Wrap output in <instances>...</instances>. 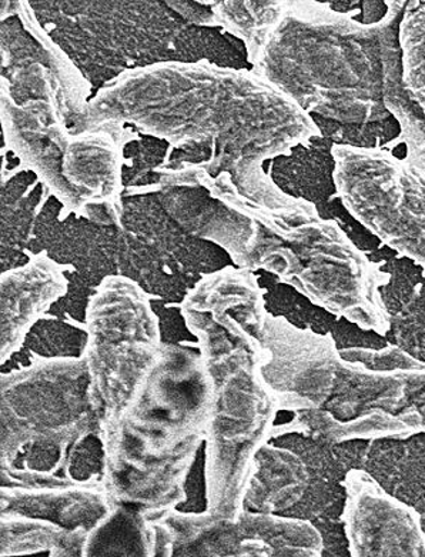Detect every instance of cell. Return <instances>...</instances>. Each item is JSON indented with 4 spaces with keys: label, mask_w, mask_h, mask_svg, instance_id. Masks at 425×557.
Instances as JSON below:
<instances>
[{
    "label": "cell",
    "mask_w": 425,
    "mask_h": 557,
    "mask_svg": "<svg viewBox=\"0 0 425 557\" xmlns=\"http://www.w3.org/2000/svg\"><path fill=\"white\" fill-rule=\"evenodd\" d=\"M324 138L335 140V144L358 146V148H377L388 141L399 138L400 122L390 111L373 119L367 123H340L330 117L312 113Z\"/></svg>",
    "instance_id": "obj_1"
},
{
    "label": "cell",
    "mask_w": 425,
    "mask_h": 557,
    "mask_svg": "<svg viewBox=\"0 0 425 557\" xmlns=\"http://www.w3.org/2000/svg\"><path fill=\"white\" fill-rule=\"evenodd\" d=\"M317 212L324 221H337L359 249L373 250L382 245V240L347 210L340 198L332 199L330 202L317 207Z\"/></svg>",
    "instance_id": "obj_2"
},
{
    "label": "cell",
    "mask_w": 425,
    "mask_h": 557,
    "mask_svg": "<svg viewBox=\"0 0 425 557\" xmlns=\"http://www.w3.org/2000/svg\"><path fill=\"white\" fill-rule=\"evenodd\" d=\"M328 8L342 15H349L351 21L358 22L360 25H377L382 24L387 17L388 8L387 2H332Z\"/></svg>",
    "instance_id": "obj_4"
},
{
    "label": "cell",
    "mask_w": 425,
    "mask_h": 557,
    "mask_svg": "<svg viewBox=\"0 0 425 557\" xmlns=\"http://www.w3.org/2000/svg\"><path fill=\"white\" fill-rule=\"evenodd\" d=\"M407 34L413 35L415 39L405 35L407 75L410 76L409 86L413 94L422 100L425 107V38L417 30V27L405 26Z\"/></svg>",
    "instance_id": "obj_3"
}]
</instances>
